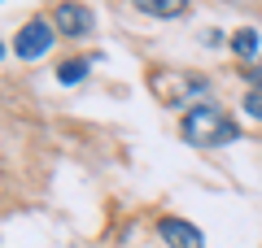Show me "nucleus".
<instances>
[{"mask_svg":"<svg viewBox=\"0 0 262 248\" xmlns=\"http://www.w3.org/2000/svg\"><path fill=\"white\" fill-rule=\"evenodd\" d=\"M53 27H57V35H66V39H83V35H92L96 18H92V9H88V5H79V0H66V5H57Z\"/></svg>","mask_w":262,"mask_h":248,"instance_id":"20e7f679","label":"nucleus"},{"mask_svg":"<svg viewBox=\"0 0 262 248\" xmlns=\"http://www.w3.org/2000/svg\"><path fill=\"white\" fill-rule=\"evenodd\" d=\"M53 39H57V27L48 18H31L27 27L18 31V39H13V53L22 57V61H39V57L53 48Z\"/></svg>","mask_w":262,"mask_h":248,"instance_id":"7ed1b4c3","label":"nucleus"},{"mask_svg":"<svg viewBox=\"0 0 262 248\" xmlns=\"http://www.w3.org/2000/svg\"><path fill=\"white\" fill-rule=\"evenodd\" d=\"M245 113L262 122V92H245Z\"/></svg>","mask_w":262,"mask_h":248,"instance_id":"1a4fd4ad","label":"nucleus"},{"mask_svg":"<svg viewBox=\"0 0 262 248\" xmlns=\"http://www.w3.org/2000/svg\"><path fill=\"white\" fill-rule=\"evenodd\" d=\"M96 57H79V61H61L57 65V83L61 87H75V83H83L88 79V65H92Z\"/></svg>","mask_w":262,"mask_h":248,"instance_id":"6e6552de","label":"nucleus"},{"mask_svg":"<svg viewBox=\"0 0 262 248\" xmlns=\"http://www.w3.org/2000/svg\"><path fill=\"white\" fill-rule=\"evenodd\" d=\"M0 61H5V39H0Z\"/></svg>","mask_w":262,"mask_h":248,"instance_id":"f8f14e48","label":"nucleus"},{"mask_svg":"<svg viewBox=\"0 0 262 248\" xmlns=\"http://www.w3.org/2000/svg\"><path fill=\"white\" fill-rule=\"evenodd\" d=\"M245 79H249V92H262V65H253Z\"/></svg>","mask_w":262,"mask_h":248,"instance_id":"9d476101","label":"nucleus"},{"mask_svg":"<svg viewBox=\"0 0 262 248\" xmlns=\"http://www.w3.org/2000/svg\"><path fill=\"white\" fill-rule=\"evenodd\" d=\"M201 39H206V48H223V31H214V27H210Z\"/></svg>","mask_w":262,"mask_h":248,"instance_id":"9b49d317","label":"nucleus"},{"mask_svg":"<svg viewBox=\"0 0 262 248\" xmlns=\"http://www.w3.org/2000/svg\"><path fill=\"white\" fill-rule=\"evenodd\" d=\"M158 235H162L166 248H206V235H201L192 222H184V218H162Z\"/></svg>","mask_w":262,"mask_h":248,"instance_id":"39448f33","label":"nucleus"},{"mask_svg":"<svg viewBox=\"0 0 262 248\" xmlns=\"http://www.w3.org/2000/svg\"><path fill=\"white\" fill-rule=\"evenodd\" d=\"M227 44H232V53L241 57V61H253V57H258V48H262V35H258L253 27H241Z\"/></svg>","mask_w":262,"mask_h":248,"instance_id":"0eeeda50","label":"nucleus"},{"mask_svg":"<svg viewBox=\"0 0 262 248\" xmlns=\"http://www.w3.org/2000/svg\"><path fill=\"white\" fill-rule=\"evenodd\" d=\"M131 9L149 13V18H184L188 0H131Z\"/></svg>","mask_w":262,"mask_h":248,"instance_id":"423d86ee","label":"nucleus"},{"mask_svg":"<svg viewBox=\"0 0 262 248\" xmlns=\"http://www.w3.org/2000/svg\"><path fill=\"white\" fill-rule=\"evenodd\" d=\"M179 135L192 148H223V144H236V139H241V122L227 109H219L214 101H201V105H192V109H184Z\"/></svg>","mask_w":262,"mask_h":248,"instance_id":"f257e3e1","label":"nucleus"},{"mask_svg":"<svg viewBox=\"0 0 262 248\" xmlns=\"http://www.w3.org/2000/svg\"><path fill=\"white\" fill-rule=\"evenodd\" d=\"M153 96H158L162 105H170V109H192V105L210 101V79H201V74H188V70H158L149 79Z\"/></svg>","mask_w":262,"mask_h":248,"instance_id":"f03ea898","label":"nucleus"}]
</instances>
